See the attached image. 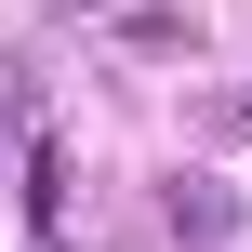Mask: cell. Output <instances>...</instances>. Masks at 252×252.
<instances>
[{"label": "cell", "instance_id": "1", "mask_svg": "<svg viewBox=\"0 0 252 252\" xmlns=\"http://www.w3.org/2000/svg\"><path fill=\"white\" fill-rule=\"evenodd\" d=\"M159 226H173V252H226L239 239V186H226V173H173Z\"/></svg>", "mask_w": 252, "mask_h": 252}, {"label": "cell", "instance_id": "2", "mask_svg": "<svg viewBox=\"0 0 252 252\" xmlns=\"http://www.w3.org/2000/svg\"><path fill=\"white\" fill-rule=\"evenodd\" d=\"M27 226L66 239V159H27Z\"/></svg>", "mask_w": 252, "mask_h": 252}, {"label": "cell", "instance_id": "3", "mask_svg": "<svg viewBox=\"0 0 252 252\" xmlns=\"http://www.w3.org/2000/svg\"><path fill=\"white\" fill-rule=\"evenodd\" d=\"M120 40H133V53H186V40H199V13H120Z\"/></svg>", "mask_w": 252, "mask_h": 252}]
</instances>
